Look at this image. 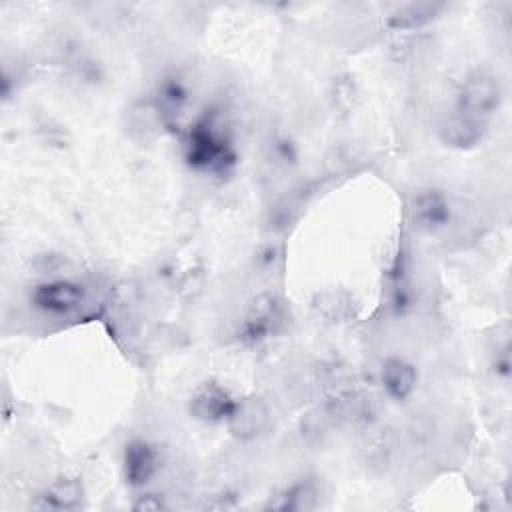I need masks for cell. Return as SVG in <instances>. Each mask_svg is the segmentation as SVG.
Returning a JSON list of instances; mask_svg holds the SVG:
<instances>
[{"label": "cell", "instance_id": "6da1fadb", "mask_svg": "<svg viewBox=\"0 0 512 512\" xmlns=\"http://www.w3.org/2000/svg\"><path fill=\"white\" fill-rule=\"evenodd\" d=\"M502 102L500 80L488 70H472L456 90V112L488 120Z\"/></svg>", "mask_w": 512, "mask_h": 512}, {"label": "cell", "instance_id": "7a4b0ae2", "mask_svg": "<svg viewBox=\"0 0 512 512\" xmlns=\"http://www.w3.org/2000/svg\"><path fill=\"white\" fill-rule=\"evenodd\" d=\"M186 160L198 170L218 172L226 170V166L234 162V152L230 150L228 142L214 132L210 124L200 122L188 134Z\"/></svg>", "mask_w": 512, "mask_h": 512}, {"label": "cell", "instance_id": "3957f363", "mask_svg": "<svg viewBox=\"0 0 512 512\" xmlns=\"http://www.w3.org/2000/svg\"><path fill=\"white\" fill-rule=\"evenodd\" d=\"M284 324V306L274 294H260L248 304L242 324L240 338L250 344H258L276 334Z\"/></svg>", "mask_w": 512, "mask_h": 512}, {"label": "cell", "instance_id": "277c9868", "mask_svg": "<svg viewBox=\"0 0 512 512\" xmlns=\"http://www.w3.org/2000/svg\"><path fill=\"white\" fill-rule=\"evenodd\" d=\"M408 222L416 232L434 234L448 226L452 218V208L444 192L436 188H426L416 192L408 202Z\"/></svg>", "mask_w": 512, "mask_h": 512}, {"label": "cell", "instance_id": "5b68a950", "mask_svg": "<svg viewBox=\"0 0 512 512\" xmlns=\"http://www.w3.org/2000/svg\"><path fill=\"white\" fill-rule=\"evenodd\" d=\"M236 400L224 386H220L218 382H204L200 384L190 400H188V412L206 424H218V422H226L236 406Z\"/></svg>", "mask_w": 512, "mask_h": 512}, {"label": "cell", "instance_id": "8992f818", "mask_svg": "<svg viewBox=\"0 0 512 512\" xmlns=\"http://www.w3.org/2000/svg\"><path fill=\"white\" fill-rule=\"evenodd\" d=\"M32 304L46 314H70L84 300V286L72 280H50L34 288Z\"/></svg>", "mask_w": 512, "mask_h": 512}, {"label": "cell", "instance_id": "52a82bcc", "mask_svg": "<svg viewBox=\"0 0 512 512\" xmlns=\"http://www.w3.org/2000/svg\"><path fill=\"white\" fill-rule=\"evenodd\" d=\"M488 132V120L474 118L462 112L446 116L438 126V138L444 146L454 150L476 148Z\"/></svg>", "mask_w": 512, "mask_h": 512}, {"label": "cell", "instance_id": "ba28073f", "mask_svg": "<svg viewBox=\"0 0 512 512\" xmlns=\"http://www.w3.org/2000/svg\"><path fill=\"white\" fill-rule=\"evenodd\" d=\"M270 424V408L260 398H238L236 406L226 420L230 434L238 440H254L258 438Z\"/></svg>", "mask_w": 512, "mask_h": 512}, {"label": "cell", "instance_id": "9c48e42d", "mask_svg": "<svg viewBox=\"0 0 512 512\" xmlns=\"http://www.w3.org/2000/svg\"><path fill=\"white\" fill-rule=\"evenodd\" d=\"M158 450L142 438H134L126 444L124 454H122V468H124V478L128 486L132 488H142L146 486L154 474L158 472Z\"/></svg>", "mask_w": 512, "mask_h": 512}, {"label": "cell", "instance_id": "30bf717a", "mask_svg": "<svg viewBox=\"0 0 512 512\" xmlns=\"http://www.w3.org/2000/svg\"><path fill=\"white\" fill-rule=\"evenodd\" d=\"M418 382V372L412 362L400 356H390L380 368V384L384 394L394 402H406Z\"/></svg>", "mask_w": 512, "mask_h": 512}, {"label": "cell", "instance_id": "8fae6325", "mask_svg": "<svg viewBox=\"0 0 512 512\" xmlns=\"http://www.w3.org/2000/svg\"><path fill=\"white\" fill-rule=\"evenodd\" d=\"M84 500V486L78 478H56L44 490L38 492L36 500L32 502L38 510H76L82 506Z\"/></svg>", "mask_w": 512, "mask_h": 512}, {"label": "cell", "instance_id": "7c38bea8", "mask_svg": "<svg viewBox=\"0 0 512 512\" xmlns=\"http://www.w3.org/2000/svg\"><path fill=\"white\" fill-rule=\"evenodd\" d=\"M328 412L344 422H366L374 414V400L358 388H340L328 400Z\"/></svg>", "mask_w": 512, "mask_h": 512}, {"label": "cell", "instance_id": "4fadbf2b", "mask_svg": "<svg viewBox=\"0 0 512 512\" xmlns=\"http://www.w3.org/2000/svg\"><path fill=\"white\" fill-rule=\"evenodd\" d=\"M444 4L438 2H410V4H402L396 10H392L386 18V26L390 30L396 32H412V30H420L428 24H432L440 12H442Z\"/></svg>", "mask_w": 512, "mask_h": 512}, {"label": "cell", "instance_id": "5bb4252c", "mask_svg": "<svg viewBox=\"0 0 512 512\" xmlns=\"http://www.w3.org/2000/svg\"><path fill=\"white\" fill-rule=\"evenodd\" d=\"M316 506V488L310 480H298L276 494L266 508L274 510H310Z\"/></svg>", "mask_w": 512, "mask_h": 512}, {"label": "cell", "instance_id": "9a60e30c", "mask_svg": "<svg viewBox=\"0 0 512 512\" xmlns=\"http://www.w3.org/2000/svg\"><path fill=\"white\" fill-rule=\"evenodd\" d=\"M162 508H166V504L156 494H144L134 502V510H162Z\"/></svg>", "mask_w": 512, "mask_h": 512}]
</instances>
